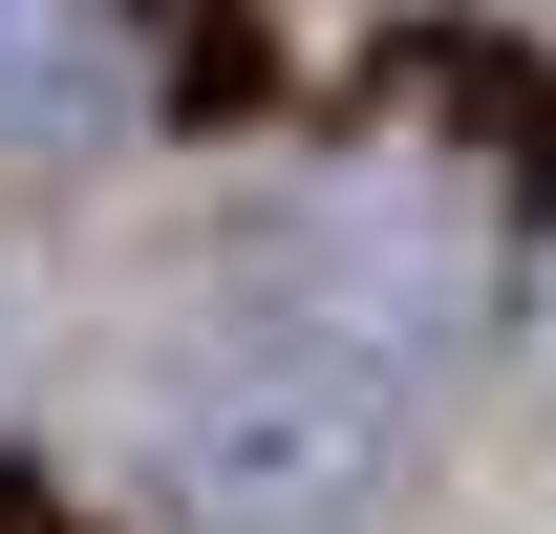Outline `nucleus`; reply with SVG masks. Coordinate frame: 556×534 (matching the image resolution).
I'll return each mask as SVG.
<instances>
[{
    "mask_svg": "<svg viewBox=\"0 0 556 534\" xmlns=\"http://www.w3.org/2000/svg\"><path fill=\"white\" fill-rule=\"evenodd\" d=\"M150 470L193 492V534H386L407 513V385L236 278L150 342Z\"/></svg>",
    "mask_w": 556,
    "mask_h": 534,
    "instance_id": "1",
    "label": "nucleus"
},
{
    "mask_svg": "<svg viewBox=\"0 0 556 534\" xmlns=\"http://www.w3.org/2000/svg\"><path fill=\"white\" fill-rule=\"evenodd\" d=\"M257 300L407 385V364H450V342L492 321V214H471V171H450V150H321V171H278Z\"/></svg>",
    "mask_w": 556,
    "mask_h": 534,
    "instance_id": "2",
    "label": "nucleus"
},
{
    "mask_svg": "<svg viewBox=\"0 0 556 534\" xmlns=\"http://www.w3.org/2000/svg\"><path fill=\"white\" fill-rule=\"evenodd\" d=\"M108 129V0H0V150Z\"/></svg>",
    "mask_w": 556,
    "mask_h": 534,
    "instance_id": "3",
    "label": "nucleus"
},
{
    "mask_svg": "<svg viewBox=\"0 0 556 534\" xmlns=\"http://www.w3.org/2000/svg\"><path fill=\"white\" fill-rule=\"evenodd\" d=\"M0 534H108V513H86L65 470H22V449H0Z\"/></svg>",
    "mask_w": 556,
    "mask_h": 534,
    "instance_id": "4",
    "label": "nucleus"
},
{
    "mask_svg": "<svg viewBox=\"0 0 556 534\" xmlns=\"http://www.w3.org/2000/svg\"><path fill=\"white\" fill-rule=\"evenodd\" d=\"M535 300H556V278H535ZM535 364H556V321H535Z\"/></svg>",
    "mask_w": 556,
    "mask_h": 534,
    "instance_id": "5",
    "label": "nucleus"
}]
</instances>
